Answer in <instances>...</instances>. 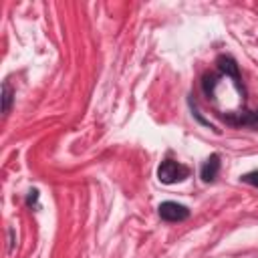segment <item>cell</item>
I'll return each instance as SVG.
<instances>
[{
  "instance_id": "cell-1",
  "label": "cell",
  "mask_w": 258,
  "mask_h": 258,
  "mask_svg": "<svg viewBox=\"0 0 258 258\" xmlns=\"http://www.w3.org/2000/svg\"><path fill=\"white\" fill-rule=\"evenodd\" d=\"M189 175V169L183 165V163H177L173 159H165L161 161V165L157 167V177L161 183H177V181H183L185 177Z\"/></svg>"
},
{
  "instance_id": "cell-2",
  "label": "cell",
  "mask_w": 258,
  "mask_h": 258,
  "mask_svg": "<svg viewBox=\"0 0 258 258\" xmlns=\"http://www.w3.org/2000/svg\"><path fill=\"white\" fill-rule=\"evenodd\" d=\"M216 64H218V69L222 71V75H226V77H230L232 81H234V85H236V89L242 93V97H244V85H242V77H240V71H238V64H236V60L230 56V54H220L218 58H216Z\"/></svg>"
},
{
  "instance_id": "cell-3",
  "label": "cell",
  "mask_w": 258,
  "mask_h": 258,
  "mask_svg": "<svg viewBox=\"0 0 258 258\" xmlns=\"http://www.w3.org/2000/svg\"><path fill=\"white\" fill-rule=\"evenodd\" d=\"M159 216L165 222H183L189 218V210L177 202H163L159 204Z\"/></svg>"
},
{
  "instance_id": "cell-4",
  "label": "cell",
  "mask_w": 258,
  "mask_h": 258,
  "mask_svg": "<svg viewBox=\"0 0 258 258\" xmlns=\"http://www.w3.org/2000/svg\"><path fill=\"white\" fill-rule=\"evenodd\" d=\"M226 123L234 127H250L258 129V109L256 111H244V113H232V115H220Z\"/></svg>"
},
{
  "instance_id": "cell-5",
  "label": "cell",
  "mask_w": 258,
  "mask_h": 258,
  "mask_svg": "<svg viewBox=\"0 0 258 258\" xmlns=\"http://www.w3.org/2000/svg\"><path fill=\"white\" fill-rule=\"evenodd\" d=\"M218 173H220V155H218V153H212V155L204 161V165H202V169H200V175H202V179H204L206 183H210V181H214V179L218 177Z\"/></svg>"
},
{
  "instance_id": "cell-6",
  "label": "cell",
  "mask_w": 258,
  "mask_h": 258,
  "mask_svg": "<svg viewBox=\"0 0 258 258\" xmlns=\"http://www.w3.org/2000/svg\"><path fill=\"white\" fill-rule=\"evenodd\" d=\"M2 101H4L2 111H4V113H8V111H10V105H12V89H10V85H8V83H4V85H2Z\"/></svg>"
},
{
  "instance_id": "cell-7",
  "label": "cell",
  "mask_w": 258,
  "mask_h": 258,
  "mask_svg": "<svg viewBox=\"0 0 258 258\" xmlns=\"http://www.w3.org/2000/svg\"><path fill=\"white\" fill-rule=\"evenodd\" d=\"M216 83H218V77H216V75H206V77H204V93H206L208 97H214V87H216Z\"/></svg>"
},
{
  "instance_id": "cell-8",
  "label": "cell",
  "mask_w": 258,
  "mask_h": 258,
  "mask_svg": "<svg viewBox=\"0 0 258 258\" xmlns=\"http://www.w3.org/2000/svg\"><path fill=\"white\" fill-rule=\"evenodd\" d=\"M240 179H242L244 183H248V185L258 187V169H256V171H248V173H244Z\"/></svg>"
},
{
  "instance_id": "cell-9",
  "label": "cell",
  "mask_w": 258,
  "mask_h": 258,
  "mask_svg": "<svg viewBox=\"0 0 258 258\" xmlns=\"http://www.w3.org/2000/svg\"><path fill=\"white\" fill-rule=\"evenodd\" d=\"M36 198H38V191H36V189H30V191H28V200H26V204L32 206V204L36 202Z\"/></svg>"
}]
</instances>
